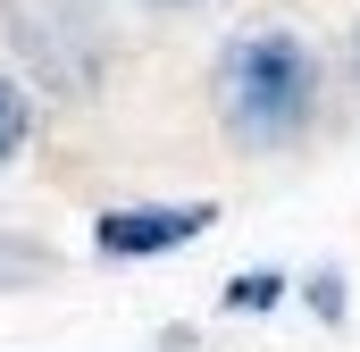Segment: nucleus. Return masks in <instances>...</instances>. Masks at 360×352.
I'll list each match as a JSON object with an SVG mask.
<instances>
[{
  "label": "nucleus",
  "mask_w": 360,
  "mask_h": 352,
  "mask_svg": "<svg viewBox=\"0 0 360 352\" xmlns=\"http://www.w3.org/2000/svg\"><path fill=\"white\" fill-rule=\"evenodd\" d=\"M210 101H218V126L243 151H285L319 118V51L285 25L235 34L210 68Z\"/></svg>",
  "instance_id": "nucleus-1"
},
{
  "label": "nucleus",
  "mask_w": 360,
  "mask_h": 352,
  "mask_svg": "<svg viewBox=\"0 0 360 352\" xmlns=\"http://www.w3.org/2000/svg\"><path fill=\"white\" fill-rule=\"evenodd\" d=\"M0 25L17 42V59L34 68L42 92H92L101 68H109V34L84 0H0Z\"/></svg>",
  "instance_id": "nucleus-2"
},
{
  "label": "nucleus",
  "mask_w": 360,
  "mask_h": 352,
  "mask_svg": "<svg viewBox=\"0 0 360 352\" xmlns=\"http://www.w3.org/2000/svg\"><path fill=\"white\" fill-rule=\"evenodd\" d=\"M210 201H126V210H101L92 218V252L101 260H160L184 252L193 235H210Z\"/></svg>",
  "instance_id": "nucleus-3"
},
{
  "label": "nucleus",
  "mask_w": 360,
  "mask_h": 352,
  "mask_svg": "<svg viewBox=\"0 0 360 352\" xmlns=\"http://www.w3.org/2000/svg\"><path fill=\"white\" fill-rule=\"evenodd\" d=\"M25 134H34V101H25L17 76H0V168L25 151Z\"/></svg>",
  "instance_id": "nucleus-4"
},
{
  "label": "nucleus",
  "mask_w": 360,
  "mask_h": 352,
  "mask_svg": "<svg viewBox=\"0 0 360 352\" xmlns=\"http://www.w3.org/2000/svg\"><path fill=\"white\" fill-rule=\"evenodd\" d=\"M25 277H51V252H42V244H8V235H0V285H25Z\"/></svg>",
  "instance_id": "nucleus-5"
},
{
  "label": "nucleus",
  "mask_w": 360,
  "mask_h": 352,
  "mask_svg": "<svg viewBox=\"0 0 360 352\" xmlns=\"http://www.w3.org/2000/svg\"><path fill=\"white\" fill-rule=\"evenodd\" d=\"M276 294H285V277H235V285H226V302H235V310H269Z\"/></svg>",
  "instance_id": "nucleus-6"
},
{
  "label": "nucleus",
  "mask_w": 360,
  "mask_h": 352,
  "mask_svg": "<svg viewBox=\"0 0 360 352\" xmlns=\"http://www.w3.org/2000/svg\"><path fill=\"white\" fill-rule=\"evenodd\" d=\"M310 302H319L327 319H344V277H310Z\"/></svg>",
  "instance_id": "nucleus-7"
},
{
  "label": "nucleus",
  "mask_w": 360,
  "mask_h": 352,
  "mask_svg": "<svg viewBox=\"0 0 360 352\" xmlns=\"http://www.w3.org/2000/svg\"><path fill=\"white\" fill-rule=\"evenodd\" d=\"M352 76H360V25H352Z\"/></svg>",
  "instance_id": "nucleus-8"
},
{
  "label": "nucleus",
  "mask_w": 360,
  "mask_h": 352,
  "mask_svg": "<svg viewBox=\"0 0 360 352\" xmlns=\"http://www.w3.org/2000/svg\"><path fill=\"white\" fill-rule=\"evenodd\" d=\"M151 8H193V0H151Z\"/></svg>",
  "instance_id": "nucleus-9"
}]
</instances>
